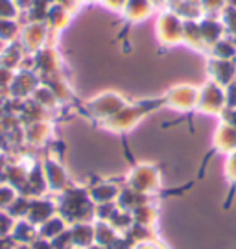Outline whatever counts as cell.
Returning <instances> with one entry per match:
<instances>
[{
  "label": "cell",
  "mask_w": 236,
  "mask_h": 249,
  "mask_svg": "<svg viewBox=\"0 0 236 249\" xmlns=\"http://www.w3.org/2000/svg\"><path fill=\"white\" fill-rule=\"evenodd\" d=\"M57 214V201L52 197H37L34 201H30V209H28V220L34 223L35 227L43 225L46 220H50L52 216Z\"/></svg>",
  "instance_id": "obj_13"
},
{
  "label": "cell",
  "mask_w": 236,
  "mask_h": 249,
  "mask_svg": "<svg viewBox=\"0 0 236 249\" xmlns=\"http://www.w3.org/2000/svg\"><path fill=\"white\" fill-rule=\"evenodd\" d=\"M223 178L229 187L227 201H225V209L231 207V201L236 194V151L225 155V162H223Z\"/></svg>",
  "instance_id": "obj_23"
},
{
  "label": "cell",
  "mask_w": 236,
  "mask_h": 249,
  "mask_svg": "<svg viewBox=\"0 0 236 249\" xmlns=\"http://www.w3.org/2000/svg\"><path fill=\"white\" fill-rule=\"evenodd\" d=\"M124 185L131 187L137 192H142L146 196H163V172L161 166L155 162H133L127 174L124 176Z\"/></svg>",
  "instance_id": "obj_3"
},
{
  "label": "cell",
  "mask_w": 236,
  "mask_h": 249,
  "mask_svg": "<svg viewBox=\"0 0 236 249\" xmlns=\"http://www.w3.org/2000/svg\"><path fill=\"white\" fill-rule=\"evenodd\" d=\"M159 197H153L146 203L139 205L137 209H133V222L137 225H142V227H149V229H155L157 231L159 225Z\"/></svg>",
  "instance_id": "obj_14"
},
{
  "label": "cell",
  "mask_w": 236,
  "mask_h": 249,
  "mask_svg": "<svg viewBox=\"0 0 236 249\" xmlns=\"http://www.w3.org/2000/svg\"><path fill=\"white\" fill-rule=\"evenodd\" d=\"M183 45L198 53H209V48L205 45L200 30V20L198 18H184L183 28Z\"/></svg>",
  "instance_id": "obj_16"
},
{
  "label": "cell",
  "mask_w": 236,
  "mask_h": 249,
  "mask_svg": "<svg viewBox=\"0 0 236 249\" xmlns=\"http://www.w3.org/2000/svg\"><path fill=\"white\" fill-rule=\"evenodd\" d=\"M153 197H157V196H146V194L137 192V190H133L131 187L124 185L122 190H120V194H118L116 205L122 207V209H126V211H133V209H137L139 205L146 203V201L153 199Z\"/></svg>",
  "instance_id": "obj_21"
},
{
  "label": "cell",
  "mask_w": 236,
  "mask_h": 249,
  "mask_svg": "<svg viewBox=\"0 0 236 249\" xmlns=\"http://www.w3.org/2000/svg\"><path fill=\"white\" fill-rule=\"evenodd\" d=\"M149 2H151V6L157 9V11H163V9L168 8V2L170 0H149Z\"/></svg>",
  "instance_id": "obj_34"
},
{
  "label": "cell",
  "mask_w": 236,
  "mask_h": 249,
  "mask_svg": "<svg viewBox=\"0 0 236 249\" xmlns=\"http://www.w3.org/2000/svg\"><path fill=\"white\" fill-rule=\"evenodd\" d=\"M72 15H74V11L67 8L63 2L61 4H54L46 11V26H48V30H52L54 34H59L70 24Z\"/></svg>",
  "instance_id": "obj_18"
},
{
  "label": "cell",
  "mask_w": 236,
  "mask_h": 249,
  "mask_svg": "<svg viewBox=\"0 0 236 249\" xmlns=\"http://www.w3.org/2000/svg\"><path fill=\"white\" fill-rule=\"evenodd\" d=\"M198 89L200 90H198L196 113L207 116L221 115V111L225 109V92H223V87H219V85L207 80Z\"/></svg>",
  "instance_id": "obj_8"
},
{
  "label": "cell",
  "mask_w": 236,
  "mask_h": 249,
  "mask_svg": "<svg viewBox=\"0 0 236 249\" xmlns=\"http://www.w3.org/2000/svg\"><path fill=\"white\" fill-rule=\"evenodd\" d=\"M157 236L159 234L155 229H149V227H142V225L133 223L131 227L122 234V240L126 242L129 248H133V246H137L140 242L151 240V238H157Z\"/></svg>",
  "instance_id": "obj_24"
},
{
  "label": "cell",
  "mask_w": 236,
  "mask_h": 249,
  "mask_svg": "<svg viewBox=\"0 0 236 249\" xmlns=\"http://www.w3.org/2000/svg\"><path fill=\"white\" fill-rule=\"evenodd\" d=\"M201 8L205 15H219L227 8L225 0H201Z\"/></svg>",
  "instance_id": "obj_28"
},
{
  "label": "cell",
  "mask_w": 236,
  "mask_h": 249,
  "mask_svg": "<svg viewBox=\"0 0 236 249\" xmlns=\"http://www.w3.org/2000/svg\"><path fill=\"white\" fill-rule=\"evenodd\" d=\"M155 11H157V9L151 6L149 0H127L126 6L122 8V11L118 13L120 18H122L124 26H122V32L116 37H118V39H124V37L129 34V30H131L133 26H137L140 22L148 20Z\"/></svg>",
  "instance_id": "obj_9"
},
{
  "label": "cell",
  "mask_w": 236,
  "mask_h": 249,
  "mask_svg": "<svg viewBox=\"0 0 236 249\" xmlns=\"http://www.w3.org/2000/svg\"><path fill=\"white\" fill-rule=\"evenodd\" d=\"M207 57H216V59H225V61H236V41L229 36L221 37L218 43L209 48Z\"/></svg>",
  "instance_id": "obj_22"
},
{
  "label": "cell",
  "mask_w": 236,
  "mask_h": 249,
  "mask_svg": "<svg viewBox=\"0 0 236 249\" xmlns=\"http://www.w3.org/2000/svg\"><path fill=\"white\" fill-rule=\"evenodd\" d=\"M126 2H127V0H98L96 4L104 6V8L109 9V11L120 13V11H122V8L126 6Z\"/></svg>",
  "instance_id": "obj_31"
},
{
  "label": "cell",
  "mask_w": 236,
  "mask_h": 249,
  "mask_svg": "<svg viewBox=\"0 0 236 249\" xmlns=\"http://www.w3.org/2000/svg\"><path fill=\"white\" fill-rule=\"evenodd\" d=\"M69 227H70V223L63 218L61 214H55L50 220H46L43 225H39L37 231H39V236H41V238H46V240L52 242L54 238H57L59 234H63L65 231H69Z\"/></svg>",
  "instance_id": "obj_20"
},
{
  "label": "cell",
  "mask_w": 236,
  "mask_h": 249,
  "mask_svg": "<svg viewBox=\"0 0 236 249\" xmlns=\"http://www.w3.org/2000/svg\"><path fill=\"white\" fill-rule=\"evenodd\" d=\"M69 234L74 248L89 249L91 246H94V222L70 223Z\"/></svg>",
  "instance_id": "obj_17"
},
{
  "label": "cell",
  "mask_w": 236,
  "mask_h": 249,
  "mask_svg": "<svg viewBox=\"0 0 236 249\" xmlns=\"http://www.w3.org/2000/svg\"><path fill=\"white\" fill-rule=\"evenodd\" d=\"M109 223H111V227H113L114 231H118L120 234H124L135 222H133L131 211H126L122 207H116V211L113 213V216L109 218Z\"/></svg>",
  "instance_id": "obj_25"
},
{
  "label": "cell",
  "mask_w": 236,
  "mask_h": 249,
  "mask_svg": "<svg viewBox=\"0 0 236 249\" xmlns=\"http://www.w3.org/2000/svg\"><path fill=\"white\" fill-rule=\"evenodd\" d=\"M52 131L54 129L50 122L39 120V122H34V124L30 125V135H28V139H30V142H34V144H44L50 139Z\"/></svg>",
  "instance_id": "obj_26"
},
{
  "label": "cell",
  "mask_w": 236,
  "mask_h": 249,
  "mask_svg": "<svg viewBox=\"0 0 236 249\" xmlns=\"http://www.w3.org/2000/svg\"><path fill=\"white\" fill-rule=\"evenodd\" d=\"M15 249H34V248H32V244H18Z\"/></svg>",
  "instance_id": "obj_36"
},
{
  "label": "cell",
  "mask_w": 236,
  "mask_h": 249,
  "mask_svg": "<svg viewBox=\"0 0 236 249\" xmlns=\"http://www.w3.org/2000/svg\"><path fill=\"white\" fill-rule=\"evenodd\" d=\"M131 249H159V236L157 238H151V240L140 242L137 246H133Z\"/></svg>",
  "instance_id": "obj_33"
},
{
  "label": "cell",
  "mask_w": 236,
  "mask_h": 249,
  "mask_svg": "<svg viewBox=\"0 0 236 249\" xmlns=\"http://www.w3.org/2000/svg\"><path fill=\"white\" fill-rule=\"evenodd\" d=\"M69 249H79V248H74V246H72V248H69Z\"/></svg>",
  "instance_id": "obj_39"
},
{
  "label": "cell",
  "mask_w": 236,
  "mask_h": 249,
  "mask_svg": "<svg viewBox=\"0 0 236 249\" xmlns=\"http://www.w3.org/2000/svg\"><path fill=\"white\" fill-rule=\"evenodd\" d=\"M198 87L192 83H175L168 87L163 94L164 109H172L183 115L184 120H190L198 106Z\"/></svg>",
  "instance_id": "obj_6"
},
{
  "label": "cell",
  "mask_w": 236,
  "mask_h": 249,
  "mask_svg": "<svg viewBox=\"0 0 236 249\" xmlns=\"http://www.w3.org/2000/svg\"><path fill=\"white\" fill-rule=\"evenodd\" d=\"M57 214L69 223L94 222V207L87 185H69L57 196Z\"/></svg>",
  "instance_id": "obj_2"
},
{
  "label": "cell",
  "mask_w": 236,
  "mask_h": 249,
  "mask_svg": "<svg viewBox=\"0 0 236 249\" xmlns=\"http://www.w3.org/2000/svg\"><path fill=\"white\" fill-rule=\"evenodd\" d=\"M127 102L129 100L118 90H104V92H98L96 96L85 100L79 106V113L98 125L100 122L111 118L114 113H118Z\"/></svg>",
  "instance_id": "obj_4"
},
{
  "label": "cell",
  "mask_w": 236,
  "mask_h": 249,
  "mask_svg": "<svg viewBox=\"0 0 236 249\" xmlns=\"http://www.w3.org/2000/svg\"><path fill=\"white\" fill-rule=\"evenodd\" d=\"M120 238L122 234L114 231L109 222L94 220V244L105 249H116V246L120 244Z\"/></svg>",
  "instance_id": "obj_19"
},
{
  "label": "cell",
  "mask_w": 236,
  "mask_h": 249,
  "mask_svg": "<svg viewBox=\"0 0 236 249\" xmlns=\"http://www.w3.org/2000/svg\"><path fill=\"white\" fill-rule=\"evenodd\" d=\"M183 28L184 18L174 9L157 11L155 18V39L161 52H168L175 46L183 45Z\"/></svg>",
  "instance_id": "obj_5"
},
{
  "label": "cell",
  "mask_w": 236,
  "mask_h": 249,
  "mask_svg": "<svg viewBox=\"0 0 236 249\" xmlns=\"http://www.w3.org/2000/svg\"><path fill=\"white\" fill-rule=\"evenodd\" d=\"M89 249H105V248H102V246H98V244H94V246H91Z\"/></svg>",
  "instance_id": "obj_38"
},
{
  "label": "cell",
  "mask_w": 236,
  "mask_h": 249,
  "mask_svg": "<svg viewBox=\"0 0 236 249\" xmlns=\"http://www.w3.org/2000/svg\"><path fill=\"white\" fill-rule=\"evenodd\" d=\"M218 118H219V122H225L227 125H231V127H235L236 129V109H229V107H225Z\"/></svg>",
  "instance_id": "obj_32"
},
{
  "label": "cell",
  "mask_w": 236,
  "mask_h": 249,
  "mask_svg": "<svg viewBox=\"0 0 236 249\" xmlns=\"http://www.w3.org/2000/svg\"><path fill=\"white\" fill-rule=\"evenodd\" d=\"M159 249H172L170 246H168L166 242H163L161 238H159Z\"/></svg>",
  "instance_id": "obj_35"
},
{
  "label": "cell",
  "mask_w": 236,
  "mask_h": 249,
  "mask_svg": "<svg viewBox=\"0 0 236 249\" xmlns=\"http://www.w3.org/2000/svg\"><path fill=\"white\" fill-rule=\"evenodd\" d=\"M44 172V179H46V185H48V190H54V192H63L65 188L70 185L69 174L65 166L61 164V160L55 159V157H48L46 162L43 166Z\"/></svg>",
  "instance_id": "obj_12"
},
{
  "label": "cell",
  "mask_w": 236,
  "mask_h": 249,
  "mask_svg": "<svg viewBox=\"0 0 236 249\" xmlns=\"http://www.w3.org/2000/svg\"><path fill=\"white\" fill-rule=\"evenodd\" d=\"M116 203H102L94 207V220H102V222H109V218L113 216L116 211Z\"/></svg>",
  "instance_id": "obj_29"
},
{
  "label": "cell",
  "mask_w": 236,
  "mask_h": 249,
  "mask_svg": "<svg viewBox=\"0 0 236 249\" xmlns=\"http://www.w3.org/2000/svg\"><path fill=\"white\" fill-rule=\"evenodd\" d=\"M161 109H164V100H163V96L137 100V102H127L118 113H114L111 118L100 122L98 127L107 131V133L126 137V135L129 133V131H133L144 118H148L149 115L157 113Z\"/></svg>",
  "instance_id": "obj_1"
},
{
  "label": "cell",
  "mask_w": 236,
  "mask_h": 249,
  "mask_svg": "<svg viewBox=\"0 0 236 249\" xmlns=\"http://www.w3.org/2000/svg\"><path fill=\"white\" fill-rule=\"evenodd\" d=\"M223 92H225V107L236 109V80L231 81L227 87H223Z\"/></svg>",
  "instance_id": "obj_30"
},
{
  "label": "cell",
  "mask_w": 236,
  "mask_h": 249,
  "mask_svg": "<svg viewBox=\"0 0 236 249\" xmlns=\"http://www.w3.org/2000/svg\"><path fill=\"white\" fill-rule=\"evenodd\" d=\"M236 151V129L227 125L225 122H218L214 133H212V144H210L209 151L205 153V157L201 159V164H200V172H198V179L203 178L205 174V168L209 166V162L216 155H229Z\"/></svg>",
  "instance_id": "obj_7"
},
{
  "label": "cell",
  "mask_w": 236,
  "mask_h": 249,
  "mask_svg": "<svg viewBox=\"0 0 236 249\" xmlns=\"http://www.w3.org/2000/svg\"><path fill=\"white\" fill-rule=\"evenodd\" d=\"M227 8H236V0H225Z\"/></svg>",
  "instance_id": "obj_37"
},
{
  "label": "cell",
  "mask_w": 236,
  "mask_h": 249,
  "mask_svg": "<svg viewBox=\"0 0 236 249\" xmlns=\"http://www.w3.org/2000/svg\"><path fill=\"white\" fill-rule=\"evenodd\" d=\"M219 18L225 28V36L236 41V8H225L219 13Z\"/></svg>",
  "instance_id": "obj_27"
},
{
  "label": "cell",
  "mask_w": 236,
  "mask_h": 249,
  "mask_svg": "<svg viewBox=\"0 0 236 249\" xmlns=\"http://www.w3.org/2000/svg\"><path fill=\"white\" fill-rule=\"evenodd\" d=\"M205 71H207V80L219 87H227L231 81L236 80V61L207 57Z\"/></svg>",
  "instance_id": "obj_11"
},
{
  "label": "cell",
  "mask_w": 236,
  "mask_h": 249,
  "mask_svg": "<svg viewBox=\"0 0 236 249\" xmlns=\"http://www.w3.org/2000/svg\"><path fill=\"white\" fill-rule=\"evenodd\" d=\"M124 187V179H96L94 183L87 185L89 196L94 205L116 203L118 194Z\"/></svg>",
  "instance_id": "obj_10"
},
{
  "label": "cell",
  "mask_w": 236,
  "mask_h": 249,
  "mask_svg": "<svg viewBox=\"0 0 236 249\" xmlns=\"http://www.w3.org/2000/svg\"><path fill=\"white\" fill-rule=\"evenodd\" d=\"M198 20H200V30H201V37L207 48L218 43L221 37H225V28H223L219 15H203Z\"/></svg>",
  "instance_id": "obj_15"
}]
</instances>
